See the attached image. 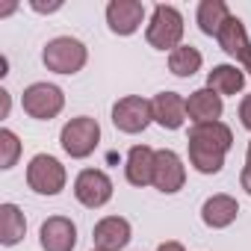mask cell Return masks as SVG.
<instances>
[{"instance_id": "obj_1", "label": "cell", "mask_w": 251, "mask_h": 251, "mask_svg": "<svg viewBox=\"0 0 251 251\" xmlns=\"http://www.w3.org/2000/svg\"><path fill=\"white\" fill-rule=\"evenodd\" d=\"M186 142H189V163L201 175H219L225 166V154L233 145V133L222 121H207V124H192Z\"/></svg>"}, {"instance_id": "obj_2", "label": "cell", "mask_w": 251, "mask_h": 251, "mask_svg": "<svg viewBox=\"0 0 251 251\" xmlns=\"http://www.w3.org/2000/svg\"><path fill=\"white\" fill-rule=\"evenodd\" d=\"M59 142H62V151H65L68 157L83 160V157H89V154L98 148V142H100V124H98L95 118H89V115L71 118L65 127H62V133H59Z\"/></svg>"}, {"instance_id": "obj_3", "label": "cell", "mask_w": 251, "mask_h": 251, "mask_svg": "<svg viewBox=\"0 0 251 251\" xmlns=\"http://www.w3.org/2000/svg\"><path fill=\"white\" fill-rule=\"evenodd\" d=\"M145 39L157 50H175V48H180V39H183V15L175 6H163L160 3L154 9V15H151V24H148Z\"/></svg>"}, {"instance_id": "obj_4", "label": "cell", "mask_w": 251, "mask_h": 251, "mask_svg": "<svg viewBox=\"0 0 251 251\" xmlns=\"http://www.w3.org/2000/svg\"><path fill=\"white\" fill-rule=\"evenodd\" d=\"M42 59H45V65H48L50 71H56V74H77V71L86 65L89 53H86V45H83L80 39L59 36V39L48 42Z\"/></svg>"}, {"instance_id": "obj_5", "label": "cell", "mask_w": 251, "mask_h": 251, "mask_svg": "<svg viewBox=\"0 0 251 251\" xmlns=\"http://www.w3.org/2000/svg\"><path fill=\"white\" fill-rule=\"evenodd\" d=\"M21 103H24V112H27L30 118L50 121V118H56V115L62 112L65 95H62V89L53 86V83H33L30 89H24Z\"/></svg>"}, {"instance_id": "obj_6", "label": "cell", "mask_w": 251, "mask_h": 251, "mask_svg": "<svg viewBox=\"0 0 251 251\" xmlns=\"http://www.w3.org/2000/svg\"><path fill=\"white\" fill-rule=\"evenodd\" d=\"M27 183L39 195H59L65 186V169L50 154H36L27 166Z\"/></svg>"}, {"instance_id": "obj_7", "label": "cell", "mask_w": 251, "mask_h": 251, "mask_svg": "<svg viewBox=\"0 0 251 251\" xmlns=\"http://www.w3.org/2000/svg\"><path fill=\"white\" fill-rule=\"evenodd\" d=\"M151 121H154L151 100H145L139 95H127V98L115 100V106H112V124L121 133H142Z\"/></svg>"}, {"instance_id": "obj_8", "label": "cell", "mask_w": 251, "mask_h": 251, "mask_svg": "<svg viewBox=\"0 0 251 251\" xmlns=\"http://www.w3.org/2000/svg\"><path fill=\"white\" fill-rule=\"evenodd\" d=\"M74 195L83 207L95 210V207H103L109 198H112V180L98 172V169H83L74 180Z\"/></svg>"}, {"instance_id": "obj_9", "label": "cell", "mask_w": 251, "mask_h": 251, "mask_svg": "<svg viewBox=\"0 0 251 251\" xmlns=\"http://www.w3.org/2000/svg\"><path fill=\"white\" fill-rule=\"evenodd\" d=\"M183 180H186L183 160L169 148L157 151V157H154V186L166 195H175L177 189H183Z\"/></svg>"}, {"instance_id": "obj_10", "label": "cell", "mask_w": 251, "mask_h": 251, "mask_svg": "<svg viewBox=\"0 0 251 251\" xmlns=\"http://www.w3.org/2000/svg\"><path fill=\"white\" fill-rule=\"evenodd\" d=\"M145 21V6L139 0H112L106 6V24L115 36H130Z\"/></svg>"}, {"instance_id": "obj_11", "label": "cell", "mask_w": 251, "mask_h": 251, "mask_svg": "<svg viewBox=\"0 0 251 251\" xmlns=\"http://www.w3.org/2000/svg\"><path fill=\"white\" fill-rule=\"evenodd\" d=\"M92 239H95L98 251H121L130 242V222L121 216H106L95 225Z\"/></svg>"}, {"instance_id": "obj_12", "label": "cell", "mask_w": 251, "mask_h": 251, "mask_svg": "<svg viewBox=\"0 0 251 251\" xmlns=\"http://www.w3.org/2000/svg\"><path fill=\"white\" fill-rule=\"evenodd\" d=\"M39 242H42L45 251H74V245H77V227L65 216H50L42 225Z\"/></svg>"}, {"instance_id": "obj_13", "label": "cell", "mask_w": 251, "mask_h": 251, "mask_svg": "<svg viewBox=\"0 0 251 251\" xmlns=\"http://www.w3.org/2000/svg\"><path fill=\"white\" fill-rule=\"evenodd\" d=\"M219 45H222V50L227 53V56H233V59H239L242 65H245V71L251 74V45H248V36H245V27H242V21L236 18V15H230L227 21H225V27L219 30Z\"/></svg>"}, {"instance_id": "obj_14", "label": "cell", "mask_w": 251, "mask_h": 251, "mask_svg": "<svg viewBox=\"0 0 251 251\" xmlns=\"http://www.w3.org/2000/svg\"><path fill=\"white\" fill-rule=\"evenodd\" d=\"M151 109H154V121L163 124L166 130H177L186 121V100L177 92H160L151 100Z\"/></svg>"}, {"instance_id": "obj_15", "label": "cell", "mask_w": 251, "mask_h": 251, "mask_svg": "<svg viewBox=\"0 0 251 251\" xmlns=\"http://www.w3.org/2000/svg\"><path fill=\"white\" fill-rule=\"evenodd\" d=\"M154 157L157 151H151L148 145H133L127 154V166H124V175L133 186H148L154 183Z\"/></svg>"}, {"instance_id": "obj_16", "label": "cell", "mask_w": 251, "mask_h": 251, "mask_svg": "<svg viewBox=\"0 0 251 251\" xmlns=\"http://www.w3.org/2000/svg\"><path fill=\"white\" fill-rule=\"evenodd\" d=\"M186 115L195 124H207V121H219L222 115V95H216L213 89H198L189 95L186 100Z\"/></svg>"}, {"instance_id": "obj_17", "label": "cell", "mask_w": 251, "mask_h": 251, "mask_svg": "<svg viewBox=\"0 0 251 251\" xmlns=\"http://www.w3.org/2000/svg\"><path fill=\"white\" fill-rule=\"evenodd\" d=\"M236 213H239V204H236L230 195H213V198H207L204 207H201L204 225H207V227H216V230L233 225Z\"/></svg>"}, {"instance_id": "obj_18", "label": "cell", "mask_w": 251, "mask_h": 251, "mask_svg": "<svg viewBox=\"0 0 251 251\" xmlns=\"http://www.w3.org/2000/svg\"><path fill=\"white\" fill-rule=\"evenodd\" d=\"M27 233V219L18 204H0V242L18 245Z\"/></svg>"}, {"instance_id": "obj_19", "label": "cell", "mask_w": 251, "mask_h": 251, "mask_svg": "<svg viewBox=\"0 0 251 251\" xmlns=\"http://www.w3.org/2000/svg\"><path fill=\"white\" fill-rule=\"evenodd\" d=\"M245 83V74L236 65H216L207 74V89H213L216 95H236Z\"/></svg>"}, {"instance_id": "obj_20", "label": "cell", "mask_w": 251, "mask_h": 251, "mask_svg": "<svg viewBox=\"0 0 251 251\" xmlns=\"http://www.w3.org/2000/svg\"><path fill=\"white\" fill-rule=\"evenodd\" d=\"M227 18H230V12H227V6L222 0H204L198 6V27L207 36H219V30L225 27Z\"/></svg>"}, {"instance_id": "obj_21", "label": "cell", "mask_w": 251, "mask_h": 251, "mask_svg": "<svg viewBox=\"0 0 251 251\" xmlns=\"http://www.w3.org/2000/svg\"><path fill=\"white\" fill-rule=\"evenodd\" d=\"M169 68H172V74H177V77H192V74L201 68V53H198L195 48H189V45H180V48L172 50Z\"/></svg>"}, {"instance_id": "obj_22", "label": "cell", "mask_w": 251, "mask_h": 251, "mask_svg": "<svg viewBox=\"0 0 251 251\" xmlns=\"http://www.w3.org/2000/svg\"><path fill=\"white\" fill-rule=\"evenodd\" d=\"M21 154V142L12 130H0V169H12Z\"/></svg>"}, {"instance_id": "obj_23", "label": "cell", "mask_w": 251, "mask_h": 251, "mask_svg": "<svg viewBox=\"0 0 251 251\" xmlns=\"http://www.w3.org/2000/svg\"><path fill=\"white\" fill-rule=\"evenodd\" d=\"M242 189L251 195V142H248V154H245V169H242V177H239Z\"/></svg>"}, {"instance_id": "obj_24", "label": "cell", "mask_w": 251, "mask_h": 251, "mask_svg": "<svg viewBox=\"0 0 251 251\" xmlns=\"http://www.w3.org/2000/svg\"><path fill=\"white\" fill-rule=\"evenodd\" d=\"M239 121H242V127L251 130V95H245L239 103Z\"/></svg>"}, {"instance_id": "obj_25", "label": "cell", "mask_w": 251, "mask_h": 251, "mask_svg": "<svg viewBox=\"0 0 251 251\" xmlns=\"http://www.w3.org/2000/svg\"><path fill=\"white\" fill-rule=\"evenodd\" d=\"M9 115V92L0 89V118H6Z\"/></svg>"}, {"instance_id": "obj_26", "label": "cell", "mask_w": 251, "mask_h": 251, "mask_svg": "<svg viewBox=\"0 0 251 251\" xmlns=\"http://www.w3.org/2000/svg\"><path fill=\"white\" fill-rule=\"evenodd\" d=\"M59 6H62V3H48V6H42V3H33V9H36V12H56Z\"/></svg>"}, {"instance_id": "obj_27", "label": "cell", "mask_w": 251, "mask_h": 251, "mask_svg": "<svg viewBox=\"0 0 251 251\" xmlns=\"http://www.w3.org/2000/svg\"><path fill=\"white\" fill-rule=\"evenodd\" d=\"M157 251H186V248H183L180 242H163V245H160Z\"/></svg>"}, {"instance_id": "obj_28", "label": "cell", "mask_w": 251, "mask_h": 251, "mask_svg": "<svg viewBox=\"0 0 251 251\" xmlns=\"http://www.w3.org/2000/svg\"><path fill=\"white\" fill-rule=\"evenodd\" d=\"M92 251H98V248H92Z\"/></svg>"}]
</instances>
